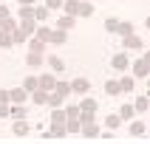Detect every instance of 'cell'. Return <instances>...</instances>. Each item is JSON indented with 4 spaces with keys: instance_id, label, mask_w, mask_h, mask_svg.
<instances>
[{
    "instance_id": "cell-31",
    "label": "cell",
    "mask_w": 150,
    "mask_h": 144,
    "mask_svg": "<svg viewBox=\"0 0 150 144\" xmlns=\"http://www.w3.org/2000/svg\"><path fill=\"white\" fill-rule=\"evenodd\" d=\"M65 116H68V119H79V107H68Z\"/></svg>"
},
{
    "instance_id": "cell-1",
    "label": "cell",
    "mask_w": 150,
    "mask_h": 144,
    "mask_svg": "<svg viewBox=\"0 0 150 144\" xmlns=\"http://www.w3.org/2000/svg\"><path fill=\"white\" fill-rule=\"evenodd\" d=\"M37 85H40V88H42V91H54V85H57V79H54V74H42L40 76V79H37Z\"/></svg>"
},
{
    "instance_id": "cell-8",
    "label": "cell",
    "mask_w": 150,
    "mask_h": 144,
    "mask_svg": "<svg viewBox=\"0 0 150 144\" xmlns=\"http://www.w3.org/2000/svg\"><path fill=\"white\" fill-rule=\"evenodd\" d=\"M65 40H68V34L62 31V28H57V31H51V37H48V42H54V45H62Z\"/></svg>"
},
{
    "instance_id": "cell-29",
    "label": "cell",
    "mask_w": 150,
    "mask_h": 144,
    "mask_svg": "<svg viewBox=\"0 0 150 144\" xmlns=\"http://www.w3.org/2000/svg\"><path fill=\"white\" fill-rule=\"evenodd\" d=\"M54 88L59 91V96H62V93H71V85L68 82H59V85H54Z\"/></svg>"
},
{
    "instance_id": "cell-26",
    "label": "cell",
    "mask_w": 150,
    "mask_h": 144,
    "mask_svg": "<svg viewBox=\"0 0 150 144\" xmlns=\"http://www.w3.org/2000/svg\"><path fill=\"white\" fill-rule=\"evenodd\" d=\"M133 113H136V110H133V105H125V107L119 110V116H122V119H130Z\"/></svg>"
},
{
    "instance_id": "cell-6",
    "label": "cell",
    "mask_w": 150,
    "mask_h": 144,
    "mask_svg": "<svg viewBox=\"0 0 150 144\" xmlns=\"http://www.w3.org/2000/svg\"><path fill=\"white\" fill-rule=\"evenodd\" d=\"M125 45H127V48H144V40H142V37H136V34H127V37H125Z\"/></svg>"
},
{
    "instance_id": "cell-2",
    "label": "cell",
    "mask_w": 150,
    "mask_h": 144,
    "mask_svg": "<svg viewBox=\"0 0 150 144\" xmlns=\"http://www.w3.org/2000/svg\"><path fill=\"white\" fill-rule=\"evenodd\" d=\"M82 136H85V138H96V136H99L96 122H82Z\"/></svg>"
},
{
    "instance_id": "cell-34",
    "label": "cell",
    "mask_w": 150,
    "mask_h": 144,
    "mask_svg": "<svg viewBox=\"0 0 150 144\" xmlns=\"http://www.w3.org/2000/svg\"><path fill=\"white\" fill-rule=\"evenodd\" d=\"M0 116H8V105H0Z\"/></svg>"
},
{
    "instance_id": "cell-12",
    "label": "cell",
    "mask_w": 150,
    "mask_h": 144,
    "mask_svg": "<svg viewBox=\"0 0 150 144\" xmlns=\"http://www.w3.org/2000/svg\"><path fill=\"white\" fill-rule=\"evenodd\" d=\"M28 133V122H25V119H17L14 122V136H25Z\"/></svg>"
},
{
    "instance_id": "cell-3",
    "label": "cell",
    "mask_w": 150,
    "mask_h": 144,
    "mask_svg": "<svg viewBox=\"0 0 150 144\" xmlns=\"http://www.w3.org/2000/svg\"><path fill=\"white\" fill-rule=\"evenodd\" d=\"M110 65H113V71H125L127 68V54H116L110 59Z\"/></svg>"
},
{
    "instance_id": "cell-5",
    "label": "cell",
    "mask_w": 150,
    "mask_h": 144,
    "mask_svg": "<svg viewBox=\"0 0 150 144\" xmlns=\"http://www.w3.org/2000/svg\"><path fill=\"white\" fill-rule=\"evenodd\" d=\"M133 74H136V76H142V79L147 76V57H142L139 62H133Z\"/></svg>"
},
{
    "instance_id": "cell-30",
    "label": "cell",
    "mask_w": 150,
    "mask_h": 144,
    "mask_svg": "<svg viewBox=\"0 0 150 144\" xmlns=\"http://www.w3.org/2000/svg\"><path fill=\"white\" fill-rule=\"evenodd\" d=\"M116 25H119V20H113V17L105 20V28H108V31H116Z\"/></svg>"
},
{
    "instance_id": "cell-25",
    "label": "cell",
    "mask_w": 150,
    "mask_h": 144,
    "mask_svg": "<svg viewBox=\"0 0 150 144\" xmlns=\"http://www.w3.org/2000/svg\"><path fill=\"white\" fill-rule=\"evenodd\" d=\"M31 14H34V20H45V17H48V8H45V6H40L37 11H31Z\"/></svg>"
},
{
    "instance_id": "cell-17",
    "label": "cell",
    "mask_w": 150,
    "mask_h": 144,
    "mask_svg": "<svg viewBox=\"0 0 150 144\" xmlns=\"http://www.w3.org/2000/svg\"><path fill=\"white\" fill-rule=\"evenodd\" d=\"M62 8H65V14H76L79 3H76V0H65V3H62Z\"/></svg>"
},
{
    "instance_id": "cell-21",
    "label": "cell",
    "mask_w": 150,
    "mask_h": 144,
    "mask_svg": "<svg viewBox=\"0 0 150 144\" xmlns=\"http://www.w3.org/2000/svg\"><path fill=\"white\" fill-rule=\"evenodd\" d=\"M34 102H37V105L48 102V91H34Z\"/></svg>"
},
{
    "instance_id": "cell-4",
    "label": "cell",
    "mask_w": 150,
    "mask_h": 144,
    "mask_svg": "<svg viewBox=\"0 0 150 144\" xmlns=\"http://www.w3.org/2000/svg\"><path fill=\"white\" fill-rule=\"evenodd\" d=\"M88 88H91V82H88V79H82V76H79V79H74V85H71V91H74V93H88Z\"/></svg>"
},
{
    "instance_id": "cell-10",
    "label": "cell",
    "mask_w": 150,
    "mask_h": 144,
    "mask_svg": "<svg viewBox=\"0 0 150 144\" xmlns=\"http://www.w3.org/2000/svg\"><path fill=\"white\" fill-rule=\"evenodd\" d=\"M147 133V124H144V122H139V119H136L133 124H130V136H144Z\"/></svg>"
},
{
    "instance_id": "cell-15",
    "label": "cell",
    "mask_w": 150,
    "mask_h": 144,
    "mask_svg": "<svg viewBox=\"0 0 150 144\" xmlns=\"http://www.w3.org/2000/svg\"><path fill=\"white\" fill-rule=\"evenodd\" d=\"M133 110H139V113H147V96H139V99L133 102Z\"/></svg>"
},
{
    "instance_id": "cell-7",
    "label": "cell",
    "mask_w": 150,
    "mask_h": 144,
    "mask_svg": "<svg viewBox=\"0 0 150 144\" xmlns=\"http://www.w3.org/2000/svg\"><path fill=\"white\" fill-rule=\"evenodd\" d=\"M96 107H99V105H96V99H91V96H88V99H82V105H79V110H82V113H96Z\"/></svg>"
},
{
    "instance_id": "cell-16",
    "label": "cell",
    "mask_w": 150,
    "mask_h": 144,
    "mask_svg": "<svg viewBox=\"0 0 150 144\" xmlns=\"http://www.w3.org/2000/svg\"><path fill=\"white\" fill-rule=\"evenodd\" d=\"M76 14H82V17H91V14H93V6H91V3H79Z\"/></svg>"
},
{
    "instance_id": "cell-28",
    "label": "cell",
    "mask_w": 150,
    "mask_h": 144,
    "mask_svg": "<svg viewBox=\"0 0 150 144\" xmlns=\"http://www.w3.org/2000/svg\"><path fill=\"white\" fill-rule=\"evenodd\" d=\"M48 62H51L54 71H62V59H59V57H48Z\"/></svg>"
},
{
    "instance_id": "cell-27",
    "label": "cell",
    "mask_w": 150,
    "mask_h": 144,
    "mask_svg": "<svg viewBox=\"0 0 150 144\" xmlns=\"http://www.w3.org/2000/svg\"><path fill=\"white\" fill-rule=\"evenodd\" d=\"M8 113H11L14 119H23V116H25V107H23V105H17V107H14V110H8Z\"/></svg>"
},
{
    "instance_id": "cell-33",
    "label": "cell",
    "mask_w": 150,
    "mask_h": 144,
    "mask_svg": "<svg viewBox=\"0 0 150 144\" xmlns=\"http://www.w3.org/2000/svg\"><path fill=\"white\" fill-rule=\"evenodd\" d=\"M0 105H8V93L6 91H0Z\"/></svg>"
},
{
    "instance_id": "cell-11",
    "label": "cell",
    "mask_w": 150,
    "mask_h": 144,
    "mask_svg": "<svg viewBox=\"0 0 150 144\" xmlns=\"http://www.w3.org/2000/svg\"><path fill=\"white\" fill-rule=\"evenodd\" d=\"M119 124H122V116H119V113H110V116L105 119V127H110V130H116Z\"/></svg>"
},
{
    "instance_id": "cell-22",
    "label": "cell",
    "mask_w": 150,
    "mask_h": 144,
    "mask_svg": "<svg viewBox=\"0 0 150 144\" xmlns=\"http://www.w3.org/2000/svg\"><path fill=\"white\" fill-rule=\"evenodd\" d=\"M25 91H37V76H25Z\"/></svg>"
},
{
    "instance_id": "cell-35",
    "label": "cell",
    "mask_w": 150,
    "mask_h": 144,
    "mask_svg": "<svg viewBox=\"0 0 150 144\" xmlns=\"http://www.w3.org/2000/svg\"><path fill=\"white\" fill-rule=\"evenodd\" d=\"M3 17H8V8L6 6H0V20H3Z\"/></svg>"
},
{
    "instance_id": "cell-9",
    "label": "cell",
    "mask_w": 150,
    "mask_h": 144,
    "mask_svg": "<svg viewBox=\"0 0 150 144\" xmlns=\"http://www.w3.org/2000/svg\"><path fill=\"white\" fill-rule=\"evenodd\" d=\"M105 93H108V96H119V93H122V88H119V82H116V79L105 82Z\"/></svg>"
},
{
    "instance_id": "cell-13",
    "label": "cell",
    "mask_w": 150,
    "mask_h": 144,
    "mask_svg": "<svg viewBox=\"0 0 150 144\" xmlns=\"http://www.w3.org/2000/svg\"><path fill=\"white\" fill-rule=\"evenodd\" d=\"M8 99L11 102H25V88H14V91L8 93Z\"/></svg>"
},
{
    "instance_id": "cell-14",
    "label": "cell",
    "mask_w": 150,
    "mask_h": 144,
    "mask_svg": "<svg viewBox=\"0 0 150 144\" xmlns=\"http://www.w3.org/2000/svg\"><path fill=\"white\" fill-rule=\"evenodd\" d=\"M59 28H62V31L74 28V14H65V17H59Z\"/></svg>"
},
{
    "instance_id": "cell-23",
    "label": "cell",
    "mask_w": 150,
    "mask_h": 144,
    "mask_svg": "<svg viewBox=\"0 0 150 144\" xmlns=\"http://www.w3.org/2000/svg\"><path fill=\"white\" fill-rule=\"evenodd\" d=\"M119 88H122V91H133V79H130V76L119 79Z\"/></svg>"
},
{
    "instance_id": "cell-19",
    "label": "cell",
    "mask_w": 150,
    "mask_h": 144,
    "mask_svg": "<svg viewBox=\"0 0 150 144\" xmlns=\"http://www.w3.org/2000/svg\"><path fill=\"white\" fill-rule=\"evenodd\" d=\"M40 62H42V54H37V51H31V54H28V65H31V68H37Z\"/></svg>"
},
{
    "instance_id": "cell-24",
    "label": "cell",
    "mask_w": 150,
    "mask_h": 144,
    "mask_svg": "<svg viewBox=\"0 0 150 144\" xmlns=\"http://www.w3.org/2000/svg\"><path fill=\"white\" fill-rule=\"evenodd\" d=\"M11 42H14V40H11V37H8L6 31H0V48H8Z\"/></svg>"
},
{
    "instance_id": "cell-36",
    "label": "cell",
    "mask_w": 150,
    "mask_h": 144,
    "mask_svg": "<svg viewBox=\"0 0 150 144\" xmlns=\"http://www.w3.org/2000/svg\"><path fill=\"white\" fill-rule=\"evenodd\" d=\"M20 3H23V6H28V3H34V0H20Z\"/></svg>"
},
{
    "instance_id": "cell-18",
    "label": "cell",
    "mask_w": 150,
    "mask_h": 144,
    "mask_svg": "<svg viewBox=\"0 0 150 144\" xmlns=\"http://www.w3.org/2000/svg\"><path fill=\"white\" fill-rule=\"evenodd\" d=\"M48 37H51V28H45V25H40V28H37V40L48 42Z\"/></svg>"
},
{
    "instance_id": "cell-32",
    "label": "cell",
    "mask_w": 150,
    "mask_h": 144,
    "mask_svg": "<svg viewBox=\"0 0 150 144\" xmlns=\"http://www.w3.org/2000/svg\"><path fill=\"white\" fill-rule=\"evenodd\" d=\"M62 6V0H45V8H59Z\"/></svg>"
},
{
    "instance_id": "cell-20",
    "label": "cell",
    "mask_w": 150,
    "mask_h": 144,
    "mask_svg": "<svg viewBox=\"0 0 150 144\" xmlns=\"http://www.w3.org/2000/svg\"><path fill=\"white\" fill-rule=\"evenodd\" d=\"M116 31L122 34V37H127V34H133V25H130V23H119V25H116Z\"/></svg>"
}]
</instances>
